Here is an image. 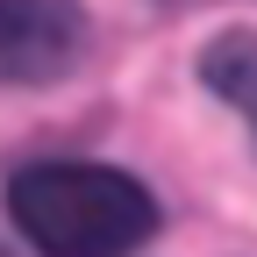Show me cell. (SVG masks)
Listing matches in <instances>:
<instances>
[{"mask_svg": "<svg viewBox=\"0 0 257 257\" xmlns=\"http://www.w3.org/2000/svg\"><path fill=\"white\" fill-rule=\"evenodd\" d=\"M8 214L43 257H136L157 236V200L114 165H29L8 179Z\"/></svg>", "mask_w": 257, "mask_h": 257, "instance_id": "6da1fadb", "label": "cell"}, {"mask_svg": "<svg viewBox=\"0 0 257 257\" xmlns=\"http://www.w3.org/2000/svg\"><path fill=\"white\" fill-rule=\"evenodd\" d=\"M86 57L79 0H0V86H50Z\"/></svg>", "mask_w": 257, "mask_h": 257, "instance_id": "7a4b0ae2", "label": "cell"}, {"mask_svg": "<svg viewBox=\"0 0 257 257\" xmlns=\"http://www.w3.org/2000/svg\"><path fill=\"white\" fill-rule=\"evenodd\" d=\"M200 86L257 128V29H221L200 50Z\"/></svg>", "mask_w": 257, "mask_h": 257, "instance_id": "3957f363", "label": "cell"}, {"mask_svg": "<svg viewBox=\"0 0 257 257\" xmlns=\"http://www.w3.org/2000/svg\"><path fill=\"white\" fill-rule=\"evenodd\" d=\"M0 257H8V250H0Z\"/></svg>", "mask_w": 257, "mask_h": 257, "instance_id": "277c9868", "label": "cell"}]
</instances>
